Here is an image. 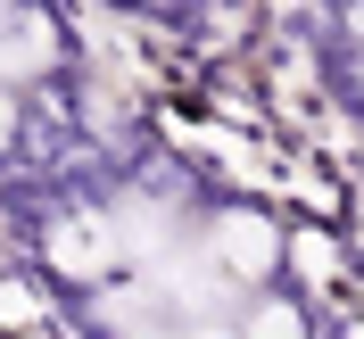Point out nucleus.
<instances>
[{"instance_id":"1","label":"nucleus","mask_w":364,"mask_h":339,"mask_svg":"<svg viewBox=\"0 0 364 339\" xmlns=\"http://www.w3.org/2000/svg\"><path fill=\"white\" fill-rule=\"evenodd\" d=\"M207 249L224 257V273H240V281H265L273 257H282V232H273V215H257V207H224V215L207 224Z\"/></svg>"},{"instance_id":"2","label":"nucleus","mask_w":364,"mask_h":339,"mask_svg":"<svg viewBox=\"0 0 364 339\" xmlns=\"http://www.w3.org/2000/svg\"><path fill=\"white\" fill-rule=\"evenodd\" d=\"M232 339H306V315L290 298H249V315L232 323Z\"/></svg>"},{"instance_id":"3","label":"nucleus","mask_w":364,"mask_h":339,"mask_svg":"<svg viewBox=\"0 0 364 339\" xmlns=\"http://www.w3.org/2000/svg\"><path fill=\"white\" fill-rule=\"evenodd\" d=\"M166 339H232V323H182V331H166Z\"/></svg>"},{"instance_id":"4","label":"nucleus","mask_w":364,"mask_h":339,"mask_svg":"<svg viewBox=\"0 0 364 339\" xmlns=\"http://www.w3.org/2000/svg\"><path fill=\"white\" fill-rule=\"evenodd\" d=\"M9 141H17V99L0 91V149H9Z\"/></svg>"},{"instance_id":"5","label":"nucleus","mask_w":364,"mask_h":339,"mask_svg":"<svg viewBox=\"0 0 364 339\" xmlns=\"http://www.w3.org/2000/svg\"><path fill=\"white\" fill-rule=\"evenodd\" d=\"M348 33H356V42H364V9H356V17H348Z\"/></svg>"}]
</instances>
